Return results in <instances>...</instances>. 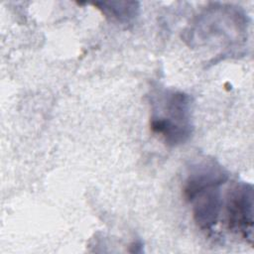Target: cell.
I'll list each match as a JSON object with an SVG mask.
<instances>
[{
    "instance_id": "cell-3",
    "label": "cell",
    "mask_w": 254,
    "mask_h": 254,
    "mask_svg": "<svg viewBox=\"0 0 254 254\" xmlns=\"http://www.w3.org/2000/svg\"><path fill=\"white\" fill-rule=\"evenodd\" d=\"M228 180V173L212 159H204L190 168L183 187L184 196L189 201L201 190L222 186Z\"/></svg>"
},
{
    "instance_id": "cell-1",
    "label": "cell",
    "mask_w": 254,
    "mask_h": 254,
    "mask_svg": "<svg viewBox=\"0 0 254 254\" xmlns=\"http://www.w3.org/2000/svg\"><path fill=\"white\" fill-rule=\"evenodd\" d=\"M150 127L169 146H178L192 133L190 97L179 90H162L153 101Z\"/></svg>"
},
{
    "instance_id": "cell-4",
    "label": "cell",
    "mask_w": 254,
    "mask_h": 254,
    "mask_svg": "<svg viewBox=\"0 0 254 254\" xmlns=\"http://www.w3.org/2000/svg\"><path fill=\"white\" fill-rule=\"evenodd\" d=\"M220 187L214 186L201 190L189 200L193 205V220L203 231H212L218 221L223 204Z\"/></svg>"
},
{
    "instance_id": "cell-5",
    "label": "cell",
    "mask_w": 254,
    "mask_h": 254,
    "mask_svg": "<svg viewBox=\"0 0 254 254\" xmlns=\"http://www.w3.org/2000/svg\"><path fill=\"white\" fill-rule=\"evenodd\" d=\"M94 5L97 6L106 17L123 24L133 21L139 12V3L134 1L96 2Z\"/></svg>"
},
{
    "instance_id": "cell-2",
    "label": "cell",
    "mask_w": 254,
    "mask_h": 254,
    "mask_svg": "<svg viewBox=\"0 0 254 254\" xmlns=\"http://www.w3.org/2000/svg\"><path fill=\"white\" fill-rule=\"evenodd\" d=\"M253 186L237 183L227 192L225 202V221L228 230L253 244Z\"/></svg>"
}]
</instances>
